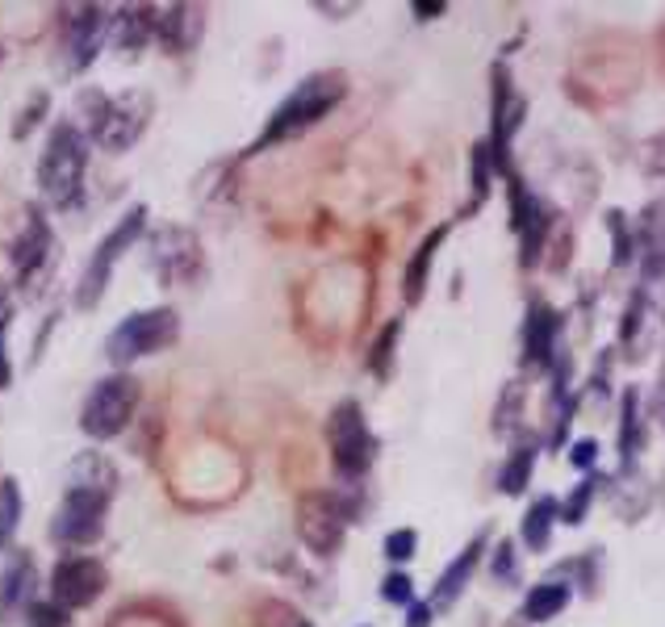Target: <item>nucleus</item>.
Returning <instances> with one entry per match:
<instances>
[{
  "instance_id": "obj_1",
  "label": "nucleus",
  "mask_w": 665,
  "mask_h": 627,
  "mask_svg": "<svg viewBox=\"0 0 665 627\" xmlns=\"http://www.w3.org/2000/svg\"><path fill=\"white\" fill-rule=\"evenodd\" d=\"M339 101H343V76H339V71H314V76H306V80L277 105V114L268 117V126H264V135L256 139L252 151H264L268 142L302 135L318 117L331 114Z\"/></svg>"
},
{
  "instance_id": "obj_2",
  "label": "nucleus",
  "mask_w": 665,
  "mask_h": 627,
  "mask_svg": "<svg viewBox=\"0 0 665 627\" xmlns=\"http://www.w3.org/2000/svg\"><path fill=\"white\" fill-rule=\"evenodd\" d=\"M84 163H89V142L75 126H55L38 163V185L55 206H72L80 197V181H84Z\"/></svg>"
},
{
  "instance_id": "obj_3",
  "label": "nucleus",
  "mask_w": 665,
  "mask_h": 627,
  "mask_svg": "<svg viewBox=\"0 0 665 627\" xmlns=\"http://www.w3.org/2000/svg\"><path fill=\"white\" fill-rule=\"evenodd\" d=\"M176 335H180V318H176V310H143V314H130L126 323L109 335V360L114 364H130V360H143V356H155V351H164L167 344H176Z\"/></svg>"
},
{
  "instance_id": "obj_4",
  "label": "nucleus",
  "mask_w": 665,
  "mask_h": 627,
  "mask_svg": "<svg viewBox=\"0 0 665 627\" xmlns=\"http://www.w3.org/2000/svg\"><path fill=\"white\" fill-rule=\"evenodd\" d=\"M135 406H139V381L135 376H105V381H96V390L84 402L80 427L93 440H114L126 431Z\"/></svg>"
},
{
  "instance_id": "obj_5",
  "label": "nucleus",
  "mask_w": 665,
  "mask_h": 627,
  "mask_svg": "<svg viewBox=\"0 0 665 627\" xmlns=\"http://www.w3.org/2000/svg\"><path fill=\"white\" fill-rule=\"evenodd\" d=\"M327 436H331V461L339 468V477H348V481L364 477V468L373 465V448L377 443L369 436V422H364V410L357 402H339L335 406Z\"/></svg>"
},
{
  "instance_id": "obj_6",
  "label": "nucleus",
  "mask_w": 665,
  "mask_h": 627,
  "mask_svg": "<svg viewBox=\"0 0 665 627\" xmlns=\"http://www.w3.org/2000/svg\"><path fill=\"white\" fill-rule=\"evenodd\" d=\"M147 227V209L135 206L126 218H121L114 231L105 234V243L96 247V256L89 259V268H84V277H80V289H75V305L80 310H93L101 302V293H105V285H109V272H114V264L121 259V252L143 234Z\"/></svg>"
},
{
  "instance_id": "obj_7",
  "label": "nucleus",
  "mask_w": 665,
  "mask_h": 627,
  "mask_svg": "<svg viewBox=\"0 0 665 627\" xmlns=\"http://www.w3.org/2000/svg\"><path fill=\"white\" fill-rule=\"evenodd\" d=\"M343 527H348V511L331 494H306L298 502V535L306 539L318 557H335L339 553Z\"/></svg>"
},
{
  "instance_id": "obj_8",
  "label": "nucleus",
  "mask_w": 665,
  "mask_h": 627,
  "mask_svg": "<svg viewBox=\"0 0 665 627\" xmlns=\"http://www.w3.org/2000/svg\"><path fill=\"white\" fill-rule=\"evenodd\" d=\"M105 507H109L105 489L72 486L59 514H55V539H63V544H93L101 527H105Z\"/></svg>"
},
{
  "instance_id": "obj_9",
  "label": "nucleus",
  "mask_w": 665,
  "mask_h": 627,
  "mask_svg": "<svg viewBox=\"0 0 665 627\" xmlns=\"http://www.w3.org/2000/svg\"><path fill=\"white\" fill-rule=\"evenodd\" d=\"M89 101L96 105V114H93L96 139L105 142L109 151H126L130 142L143 135L147 96H121V101H105V96L89 93Z\"/></svg>"
},
{
  "instance_id": "obj_10",
  "label": "nucleus",
  "mask_w": 665,
  "mask_h": 627,
  "mask_svg": "<svg viewBox=\"0 0 665 627\" xmlns=\"http://www.w3.org/2000/svg\"><path fill=\"white\" fill-rule=\"evenodd\" d=\"M101 590H105V569H101V560L93 557L59 560L55 573H50V599H55V606H63V611H80V606L96 603Z\"/></svg>"
},
{
  "instance_id": "obj_11",
  "label": "nucleus",
  "mask_w": 665,
  "mask_h": 627,
  "mask_svg": "<svg viewBox=\"0 0 665 627\" xmlns=\"http://www.w3.org/2000/svg\"><path fill=\"white\" fill-rule=\"evenodd\" d=\"M481 553H486V532H477L456 557L444 565V573L435 578V590H431V606H440V611H448L465 590H469V581H474L477 565H481Z\"/></svg>"
},
{
  "instance_id": "obj_12",
  "label": "nucleus",
  "mask_w": 665,
  "mask_h": 627,
  "mask_svg": "<svg viewBox=\"0 0 665 627\" xmlns=\"http://www.w3.org/2000/svg\"><path fill=\"white\" fill-rule=\"evenodd\" d=\"M557 335H561V318L548 302H532L527 310V326H523V348H527V360L545 369L557 351Z\"/></svg>"
},
{
  "instance_id": "obj_13",
  "label": "nucleus",
  "mask_w": 665,
  "mask_h": 627,
  "mask_svg": "<svg viewBox=\"0 0 665 627\" xmlns=\"http://www.w3.org/2000/svg\"><path fill=\"white\" fill-rule=\"evenodd\" d=\"M101 30H105V9H75V18H68V50H72V68H84L93 59L96 43H101Z\"/></svg>"
},
{
  "instance_id": "obj_14",
  "label": "nucleus",
  "mask_w": 665,
  "mask_h": 627,
  "mask_svg": "<svg viewBox=\"0 0 665 627\" xmlns=\"http://www.w3.org/2000/svg\"><path fill=\"white\" fill-rule=\"evenodd\" d=\"M30 590H34V560L13 553L4 565V578H0V619H9L18 606H34Z\"/></svg>"
},
{
  "instance_id": "obj_15",
  "label": "nucleus",
  "mask_w": 665,
  "mask_h": 627,
  "mask_svg": "<svg viewBox=\"0 0 665 627\" xmlns=\"http://www.w3.org/2000/svg\"><path fill=\"white\" fill-rule=\"evenodd\" d=\"M160 272L167 280H180L197 272V239L189 231H164L160 234Z\"/></svg>"
},
{
  "instance_id": "obj_16",
  "label": "nucleus",
  "mask_w": 665,
  "mask_h": 627,
  "mask_svg": "<svg viewBox=\"0 0 665 627\" xmlns=\"http://www.w3.org/2000/svg\"><path fill=\"white\" fill-rule=\"evenodd\" d=\"M573 590L565 581H540V585H532L527 590V599H523V619L527 624H548V619H557L565 606H570Z\"/></svg>"
},
{
  "instance_id": "obj_17",
  "label": "nucleus",
  "mask_w": 665,
  "mask_h": 627,
  "mask_svg": "<svg viewBox=\"0 0 665 627\" xmlns=\"http://www.w3.org/2000/svg\"><path fill=\"white\" fill-rule=\"evenodd\" d=\"M557 519H561V502H557L552 494L536 498V502L527 507V514H523V544H527L532 553L548 548V539H552V523H557Z\"/></svg>"
},
{
  "instance_id": "obj_18",
  "label": "nucleus",
  "mask_w": 665,
  "mask_h": 627,
  "mask_svg": "<svg viewBox=\"0 0 665 627\" xmlns=\"http://www.w3.org/2000/svg\"><path fill=\"white\" fill-rule=\"evenodd\" d=\"M444 227H440V231H431L428 239H423V243H419V252H415V259H410V264H406V277H402V298L410 305L419 302V298H423V285H428V268H431V256H435V247H440V243H444Z\"/></svg>"
},
{
  "instance_id": "obj_19",
  "label": "nucleus",
  "mask_w": 665,
  "mask_h": 627,
  "mask_svg": "<svg viewBox=\"0 0 665 627\" xmlns=\"http://www.w3.org/2000/svg\"><path fill=\"white\" fill-rule=\"evenodd\" d=\"M47 247H50V231H47V222H43V213L34 209L30 213V227H25V234L18 239V272H34L43 259H47Z\"/></svg>"
},
{
  "instance_id": "obj_20",
  "label": "nucleus",
  "mask_w": 665,
  "mask_h": 627,
  "mask_svg": "<svg viewBox=\"0 0 665 627\" xmlns=\"http://www.w3.org/2000/svg\"><path fill=\"white\" fill-rule=\"evenodd\" d=\"M637 247L644 252V264L665 259V201H653V206L641 213V222H637Z\"/></svg>"
},
{
  "instance_id": "obj_21",
  "label": "nucleus",
  "mask_w": 665,
  "mask_h": 627,
  "mask_svg": "<svg viewBox=\"0 0 665 627\" xmlns=\"http://www.w3.org/2000/svg\"><path fill=\"white\" fill-rule=\"evenodd\" d=\"M641 448H644L641 397H637V390H628V394H623V427H619V452H623V465H632Z\"/></svg>"
},
{
  "instance_id": "obj_22",
  "label": "nucleus",
  "mask_w": 665,
  "mask_h": 627,
  "mask_svg": "<svg viewBox=\"0 0 665 627\" xmlns=\"http://www.w3.org/2000/svg\"><path fill=\"white\" fill-rule=\"evenodd\" d=\"M532 465H536V443L527 440V443H520V448L506 456V465H502V473H499L502 494H523L527 481H532Z\"/></svg>"
},
{
  "instance_id": "obj_23",
  "label": "nucleus",
  "mask_w": 665,
  "mask_h": 627,
  "mask_svg": "<svg viewBox=\"0 0 665 627\" xmlns=\"http://www.w3.org/2000/svg\"><path fill=\"white\" fill-rule=\"evenodd\" d=\"M490 167H494V155H490V142H477L474 160H469V181H474V209L486 201L490 193Z\"/></svg>"
},
{
  "instance_id": "obj_24",
  "label": "nucleus",
  "mask_w": 665,
  "mask_h": 627,
  "mask_svg": "<svg viewBox=\"0 0 665 627\" xmlns=\"http://www.w3.org/2000/svg\"><path fill=\"white\" fill-rule=\"evenodd\" d=\"M22 519V494H18V481H0V544L13 535Z\"/></svg>"
},
{
  "instance_id": "obj_25",
  "label": "nucleus",
  "mask_w": 665,
  "mask_h": 627,
  "mask_svg": "<svg viewBox=\"0 0 665 627\" xmlns=\"http://www.w3.org/2000/svg\"><path fill=\"white\" fill-rule=\"evenodd\" d=\"M415 548H419V532L415 527H398V532L385 535V557L394 560V565L415 557Z\"/></svg>"
},
{
  "instance_id": "obj_26",
  "label": "nucleus",
  "mask_w": 665,
  "mask_h": 627,
  "mask_svg": "<svg viewBox=\"0 0 665 627\" xmlns=\"http://www.w3.org/2000/svg\"><path fill=\"white\" fill-rule=\"evenodd\" d=\"M591 498H594V477H586V481H582V486L570 494V502L561 507V523L578 527V523L586 519V507H591Z\"/></svg>"
},
{
  "instance_id": "obj_27",
  "label": "nucleus",
  "mask_w": 665,
  "mask_h": 627,
  "mask_svg": "<svg viewBox=\"0 0 665 627\" xmlns=\"http://www.w3.org/2000/svg\"><path fill=\"white\" fill-rule=\"evenodd\" d=\"M381 594H385V603L394 606H415V581H410V573H389Z\"/></svg>"
},
{
  "instance_id": "obj_28",
  "label": "nucleus",
  "mask_w": 665,
  "mask_h": 627,
  "mask_svg": "<svg viewBox=\"0 0 665 627\" xmlns=\"http://www.w3.org/2000/svg\"><path fill=\"white\" fill-rule=\"evenodd\" d=\"M494 581H520V553L511 539H502L494 548Z\"/></svg>"
},
{
  "instance_id": "obj_29",
  "label": "nucleus",
  "mask_w": 665,
  "mask_h": 627,
  "mask_svg": "<svg viewBox=\"0 0 665 627\" xmlns=\"http://www.w3.org/2000/svg\"><path fill=\"white\" fill-rule=\"evenodd\" d=\"M394 339H398V323H389V326H385V335H381L377 351L369 356V369L381 372V376L389 372V356H394Z\"/></svg>"
},
{
  "instance_id": "obj_30",
  "label": "nucleus",
  "mask_w": 665,
  "mask_h": 627,
  "mask_svg": "<svg viewBox=\"0 0 665 627\" xmlns=\"http://www.w3.org/2000/svg\"><path fill=\"white\" fill-rule=\"evenodd\" d=\"M598 461V443L594 440H573L570 443V465L573 468H591Z\"/></svg>"
},
{
  "instance_id": "obj_31",
  "label": "nucleus",
  "mask_w": 665,
  "mask_h": 627,
  "mask_svg": "<svg viewBox=\"0 0 665 627\" xmlns=\"http://www.w3.org/2000/svg\"><path fill=\"white\" fill-rule=\"evenodd\" d=\"M607 227L616 231V264H628L632 243H628V231H623V213H607Z\"/></svg>"
},
{
  "instance_id": "obj_32",
  "label": "nucleus",
  "mask_w": 665,
  "mask_h": 627,
  "mask_svg": "<svg viewBox=\"0 0 665 627\" xmlns=\"http://www.w3.org/2000/svg\"><path fill=\"white\" fill-rule=\"evenodd\" d=\"M644 285L657 293V302H662V314H665V259H657V264H644Z\"/></svg>"
},
{
  "instance_id": "obj_33",
  "label": "nucleus",
  "mask_w": 665,
  "mask_h": 627,
  "mask_svg": "<svg viewBox=\"0 0 665 627\" xmlns=\"http://www.w3.org/2000/svg\"><path fill=\"white\" fill-rule=\"evenodd\" d=\"M30 627H63V619H59V611H55V606L34 603L30 606Z\"/></svg>"
},
{
  "instance_id": "obj_34",
  "label": "nucleus",
  "mask_w": 665,
  "mask_h": 627,
  "mask_svg": "<svg viewBox=\"0 0 665 627\" xmlns=\"http://www.w3.org/2000/svg\"><path fill=\"white\" fill-rule=\"evenodd\" d=\"M402 627H431V603H415V606H406Z\"/></svg>"
},
{
  "instance_id": "obj_35",
  "label": "nucleus",
  "mask_w": 665,
  "mask_h": 627,
  "mask_svg": "<svg viewBox=\"0 0 665 627\" xmlns=\"http://www.w3.org/2000/svg\"><path fill=\"white\" fill-rule=\"evenodd\" d=\"M4 330H9V323L0 318V390L9 385V360H4Z\"/></svg>"
},
{
  "instance_id": "obj_36",
  "label": "nucleus",
  "mask_w": 665,
  "mask_h": 627,
  "mask_svg": "<svg viewBox=\"0 0 665 627\" xmlns=\"http://www.w3.org/2000/svg\"><path fill=\"white\" fill-rule=\"evenodd\" d=\"M415 13H423V22H428L431 13H444V4H415Z\"/></svg>"
}]
</instances>
